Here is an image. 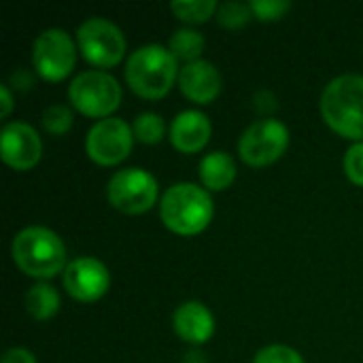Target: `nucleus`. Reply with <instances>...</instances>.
<instances>
[{
  "mask_svg": "<svg viewBox=\"0 0 363 363\" xmlns=\"http://www.w3.org/2000/svg\"><path fill=\"white\" fill-rule=\"evenodd\" d=\"M11 257L15 266L32 279H53L66 270V247L62 238L49 228L30 225L23 228L11 245Z\"/></svg>",
  "mask_w": 363,
  "mask_h": 363,
  "instance_id": "nucleus-1",
  "label": "nucleus"
},
{
  "mask_svg": "<svg viewBox=\"0 0 363 363\" xmlns=\"http://www.w3.org/2000/svg\"><path fill=\"white\" fill-rule=\"evenodd\" d=\"M215 215L211 194L196 183H177L164 196L160 204V217L164 225L179 236L202 234Z\"/></svg>",
  "mask_w": 363,
  "mask_h": 363,
  "instance_id": "nucleus-2",
  "label": "nucleus"
},
{
  "mask_svg": "<svg viewBox=\"0 0 363 363\" xmlns=\"http://www.w3.org/2000/svg\"><path fill=\"white\" fill-rule=\"evenodd\" d=\"M179 64L168 47L145 45L136 49L125 64V81L130 89L147 100L164 98L174 81H179Z\"/></svg>",
  "mask_w": 363,
  "mask_h": 363,
  "instance_id": "nucleus-3",
  "label": "nucleus"
},
{
  "mask_svg": "<svg viewBox=\"0 0 363 363\" xmlns=\"http://www.w3.org/2000/svg\"><path fill=\"white\" fill-rule=\"evenodd\" d=\"M321 115L340 136L363 143V77L340 74L321 94Z\"/></svg>",
  "mask_w": 363,
  "mask_h": 363,
  "instance_id": "nucleus-4",
  "label": "nucleus"
},
{
  "mask_svg": "<svg viewBox=\"0 0 363 363\" xmlns=\"http://www.w3.org/2000/svg\"><path fill=\"white\" fill-rule=\"evenodd\" d=\"M68 100L81 115L102 121L119 108L121 87L117 79L104 70H85L72 79Z\"/></svg>",
  "mask_w": 363,
  "mask_h": 363,
  "instance_id": "nucleus-5",
  "label": "nucleus"
},
{
  "mask_svg": "<svg viewBox=\"0 0 363 363\" xmlns=\"http://www.w3.org/2000/svg\"><path fill=\"white\" fill-rule=\"evenodd\" d=\"M81 55L96 68H113L125 55V36L119 26L104 17H91L77 30Z\"/></svg>",
  "mask_w": 363,
  "mask_h": 363,
  "instance_id": "nucleus-6",
  "label": "nucleus"
},
{
  "mask_svg": "<svg viewBox=\"0 0 363 363\" xmlns=\"http://www.w3.org/2000/svg\"><path fill=\"white\" fill-rule=\"evenodd\" d=\"M157 181L143 168H123L106 185V198L113 208L125 215H143L157 202Z\"/></svg>",
  "mask_w": 363,
  "mask_h": 363,
  "instance_id": "nucleus-7",
  "label": "nucleus"
},
{
  "mask_svg": "<svg viewBox=\"0 0 363 363\" xmlns=\"http://www.w3.org/2000/svg\"><path fill=\"white\" fill-rule=\"evenodd\" d=\"M289 147V130L279 119H262L249 125L240 140V160L251 168H266L283 157Z\"/></svg>",
  "mask_w": 363,
  "mask_h": 363,
  "instance_id": "nucleus-8",
  "label": "nucleus"
},
{
  "mask_svg": "<svg viewBox=\"0 0 363 363\" xmlns=\"http://www.w3.org/2000/svg\"><path fill=\"white\" fill-rule=\"evenodd\" d=\"M77 62V47L68 32L60 28L43 30L32 45V64L40 79L57 83L64 81Z\"/></svg>",
  "mask_w": 363,
  "mask_h": 363,
  "instance_id": "nucleus-9",
  "label": "nucleus"
},
{
  "mask_svg": "<svg viewBox=\"0 0 363 363\" xmlns=\"http://www.w3.org/2000/svg\"><path fill=\"white\" fill-rule=\"evenodd\" d=\"M134 145V130L119 117H108L91 125L85 138V151L98 166L121 164Z\"/></svg>",
  "mask_w": 363,
  "mask_h": 363,
  "instance_id": "nucleus-10",
  "label": "nucleus"
},
{
  "mask_svg": "<svg viewBox=\"0 0 363 363\" xmlns=\"http://www.w3.org/2000/svg\"><path fill=\"white\" fill-rule=\"evenodd\" d=\"M64 289L79 302H98L111 287V274L106 266L96 257L72 259L62 277Z\"/></svg>",
  "mask_w": 363,
  "mask_h": 363,
  "instance_id": "nucleus-11",
  "label": "nucleus"
},
{
  "mask_svg": "<svg viewBox=\"0 0 363 363\" xmlns=\"http://www.w3.org/2000/svg\"><path fill=\"white\" fill-rule=\"evenodd\" d=\"M0 155L2 162L17 170L26 172L40 162L43 143L36 130L23 121H11L2 128L0 134Z\"/></svg>",
  "mask_w": 363,
  "mask_h": 363,
  "instance_id": "nucleus-12",
  "label": "nucleus"
},
{
  "mask_svg": "<svg viewBox=\"0 0 363 363\" xmlns=\"http://www.w3.org/2000/svg\"><path fill=\"white\" fill-rule=\"evenodd\" d=\"M181 94L196 104H211L219 98L223 89V79L219 68L208 60H198L185 64L179 72Z\"/></svg>",
  "mask_w": 363,
  "mask_h": 363,
  "instance_id": "nucleus-13",
  "label": "nucleus"
},
{
  "mask_svg": "<svg viewBox=\"0 0 363 363\" xmlns=\"http://www.w3.org/2000/svg\"><path fill=\"white\" fill-rule=\"evenodd\" d=\"M213 134L208 117L200 111H183L170 123V143L181 153L202 151Z\"/></svg>",
  "mask_w": 363,
  "mask_h": 363,
  "instance_id": "nucleus-14",
  "label": "nucleus"
},
{
  "mask_svg": "<svg viewBox=\"0 0 363 363\" xmlns=\"http://www.w3.org/2000/svg\"><path fill=\"white\" fill-rule=\"evenodd\" d=\"M172 325L187 345H206L215 334L213 313L202 302H183L172 315Z\"/></svg>",
  "mask_w": 363,
  "mask_h": 363,
  "instance_id": "nucleus-15",
  "label": "nucleus"
},
{
  "mask_svg": "<svg viewBox=\"0 0 363 363\" xmlns=\"http://www.w3.org/2000/svg\"><path fill=\"white\" fill-rule=\"evenodd\" d=\"M236 162L225 151H213L200 162V181L206 191H225L236 181Z\"/></svg>",
  "mask_w": 363,
  "mask_h": 363,
  "instance_id": "nucleus-16",
  "label": "nucleus"
},
{
  "mask_svg": "<svg viewBox=\"0 0 363 363\" xmlns=\"http://www.w3.org/2000/svg\"><path fill=\"white\" fill-rule=\"evenodd\" d=\"M60 306H62L60 294L47 283H38V285L30 287L26 294V311L36 321H47V319L55 317Z\"/></svg>",
  "mask_w": 363,
  "mask_h": 363,
  "instance_id": "nucleus-17",
  "label": "nucleus"
},
{
  "mask_svg": "<svg viewBox=\"0 0 363 363\" xmlns=\"http://www.w3.org/2000/svg\"><path fill=\"white\" fill-rule=\"evenodd\" d=\"M204 36L198 32V30H191V28H181L177 30L172 36H170V43H168V49L170 53L177 57V60H183L185 64H191V62H198L202 60V51H204Z\"/></svg>",
  "mask_w": 363,
  "mask_h": 363,
  "instance_id": "nucleus-18",
  "label": "nucleus"
},
{
  "mask_svg": "<svg viewBox=\"0 0 363 363\" xmlns=\"http://www.w3.org/2000/svg\"><path fill=\"white\" fill-rule=\"evenodd\" d=\"M219 4L215 0H177L170 4V11L187 23H204L217 13Z\"/></svg>",
  "mask_w": 363,
  "mask_h": 363,
  "instance_id": "nucleus-19",
  "label": "nucleus"
},
{
  "mask_svg": "<svg viewBox=\"0 0 363 363\" xmlns=\"http://www.w3.org/2000/svg\"><path fill=\"white\" fill-rule=\"evenodd\" d=\"M134 138L145 145H157L166 136V121L157 113H140L134 119Z\"/></svg>",
  "mask_w": 363,
  "mask_h": 363,
  "instance_id": "nucleus-20",
  "label": "nucleus"
},
{
  "mask_svg": "<svg viewBox=\"0 0 363 363\" xmlns=\"http://www.w3.org/2000/svg\"><path fill=\"white\" fill-rule=\"evenodd\" d=\"M253 17H255V15H253V9H251V4H247V2L230 0V2L219 4V9H217V21H219V26H223V28H228V30H240V28H245Z\"/></svg>",
  "mask_w": 363,
  "mask_h": 363,
  "instance_id": "nucleus-21",
  "label": "nucleus"
},
{
  "mask_svg": "<svg viewBox=\"0 0 363 363\" xmlns=\"http://www.w3.org/2000/svg\"><path fill=\"white\" fill-rule=\"evenodd\" d=\"M43 128L45 132L53 134V136H64L74 121V115L70 111V106L66 104H51L43 111Z\"/></svg>",
  "mask_w": 363,
  "mask_h": 363,
  "instance_id": "nucleus-22",
  "label": "nucleus"
},
{
  "mask_svg": "<svg viewBox=\"0 0 363 363\" xmlns=\"http://www.w3.org/2000/svg\"><path fill=\"white\" fill-rule=\"evenodd\" d=\"M249 4L259 21H279L287 11H291L289 0H253Z\"/></svg>",
  "mask_w": 363,
  "mask_h": 363,
  "instance_id": "nucleus-23",
  "label": "nucleus"
},
{
  "mask_svg": "<svg viewBox=\"0 0 363 363\" xmlns=\"http://www.w3.org/2000/svg\"><path fill=\"white\" fill-rule=\"evenodd\" d=\"M253 363H304L302 355L291 349V347H285V345H272V347H266L262 349Z\"/></svg>",
  "mask_w": 363,
  "mask_h": 363,
  "instance_id": "nucleus-24",
  "label": "nucleus"
},
{
  "mask_svg": "<svg viewBox=\"0 0 363 363\" xmlns=\"http://www.w3.org/2000/svg\"><path fill=\"white\" fill-rule=\"evenodd\" d=\"M345 172L349 181L357 187H363V143H355L345 155Z\"/></svg>",
  "mask_w": 363,
  "mask_h": 363,
  "instance_id": "nucleus-25",
  "label": "nucleus"
},
{
  "mask_svg": "<svg viewBox=\"0 0 363 363\" xmlns=\"http://www.w3.org/2000/svg\"><path fill=\"white\" fill-rule=\"evenodd\" d=\"M0 363H36V357H34V353H30L28 349L15 347V349H9V351L2 355V362Z\"/></svg>",
  "mask_w": 363,
  "mask_h": 363,
  "instance_id": "nucleus-26",
  "label": "nucleus"
},
{
  "mask_svg": "<svg viewBox=\"0 0 363 363\" xmlns=\"http://www.w3.org/2000/svg\"><path fill=\"white\" fill-rule=\"evenodd\" d=\"M13 111V96L6 85H0V117L6 119Z\"/></svg>",
  "mask_w": 363,
  "mask_h": 363,
  "instance_id": "nucleus-27",
  "label": "nucleus"
}]
</instances>
